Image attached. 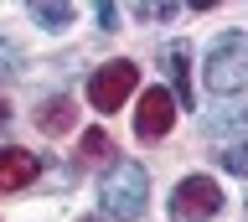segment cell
<instances>
[{"label":"cell","instance_id":"obj_10","mask_svg":"<svg viewBox=\"0 0 248 222\" xmlns=\"http://www.w3.org/2000/svg\"><path fill=\"white\" fill-rule=\"evenodd\" d=\"M108 150H114V145H108L104 129H88V134H83V155H88V160H104Z\"/></svg>","mask_w":248,"mask_h":222},{"label":"cell","instance_id":"obj_13","mask_svg":"<svg viewBox=\"0 0 248 222\" xmlns=\"http://www.w3.org/2000/svg\"><path fill=\"white\" fill-rule=\"evenodd\" d=\"M140 16H155V21H170V16H176V5H140Z\"/></svg>","mask_w":248,"mask_h":222},{"label":"cell","instance_id":"obj_6","mask_svg":"<svg viewBox=\"0 0 248 222\" xmlns=\"http://www.w3.org/2000/svg\"><path fill=\"white\" fill-rule=\"evenodd\" d=\"M36 171H42V160L31 155V150H0V196H5V191L31 186Z\"/></svg>","mask_w":248,"mask_h":222},{"label":"cell","instance_id":"obj_4","mask_svg":"<svg viewBox=\"0 0 248 222\" xmlns=\"http://www.w3.org/2000/svg\"><path fill=\"white\" fill-rule=\"evenodd\" d=\"M135 83H140V73H135V62H124V57H114V62H104L98 73H93V83H88V104L98 114H114L124 104V98L135 93Z\"/></svg>","mask_w":248,"mask_h":222},{"label":"cell","instance_id":"obj_11","mask_svg":"<svg viewBox=\"0 0 248 222\" xmlns=\"http://www.w3.org/2000/svg\"><path fill=\"white\" fill-rule=\"evenodd\" d=\"M222 165H228L232 176H248V145H232L228 155H222Z\"/></svg>","mask_w":248,"mask_h":222},{"label":"cell","instance_id":"obj_8","mask_svg":"<svg viewBox=\"0 0 248 222\" xmlns=\"http://www.w3.org/2000/svg\"><path fill=\"white\" fill-rule=\"evenodd\" d=\"M67 124H73V104H67V98H52V104L36 109V129H42V134H62Z\"/></svg>","mask_w":248,"mask_h":222},{"label":"cell","instance_id":"obj_16","mask_svg":"<svg viewBox=\"0 0 248 222\" xmlns=\"http://www.w3.org/2000/svg\"><path fill=\"white\" fill-rule=\"evenodd\" d=\"M83 222H98V217H83Z\"/></svg>","mask_w":248,"mask_h":222},{"label":"cell","instance_id":"obj_5","mask_svg":"<svg viewBox=\"0 0 248 222\" xmlns=\"http://www.w3.org/2000/svg\"><path fill=\"white\" fill-rule=\"evenodd\" d=\"M170 124H176V98H170V88H166V83L145 88V93H140V109H135L140 140H160Z\"/></svg>","mask_w":248,"mask_h":222},{"label":"cell","instance_id":"obj_7","mask_svg":"<svg viewBox=\"0 0 248 222\" xmlns=\"http://www.w3.org/2000/svg\"><path fill=\"white\" fill-rule=\"evenodd\" d=\"M160 67H166V78L176 83V104L181 109H191V57H186V47H166V57H160Z\"/></svg>","mask_w":248,"mask_h":222},{"label":"cell","instance_id":"obj_9","mask_svg":"<svg viewBox=\"0 0 248 222\" xmlns=\"http://www.w3.org/2000/svg\"><path fill=\"white\" fill-rule=\"evenodd\" d=\"M31 21H36V26H46V31H62V26H67V21H73V5H46V0H31Z\"/></svg>","mask_w":248,"mask_h":222},{"label":"cell","instance_id":"obj_2","mask_svg":"<svg viewBox=\"0 0 248 222\" xmlns=\"http://www.w3.org/2000/svg\"><path fill=\"white\" fill-rule=\"evenodd\" d=\"M207 88H212V93H243V88H248V36L243 31H222L212 42Z\"/></svg>","mask_w":248,"mask_h":222},{"label":"cell","instance_id":"obj_12","mask_svg":"<svg viewBox=\"0 0 248 222\" xmlns=\"http://www.w3.org/2000/svg\"><path fill=\"white\" fill-rule=\"evenodd\" d=\"M16 67H21L16 47H11V42H0V78H5V73H16Z\"/></svg>","mask_w":248,"mask_h":222},{"label":"cell","instance_id":"obj_14","mask_svg":"<svg viewBox=\"0 0 248 222\" xmlns=\"http://www.w3.org/2000/svg\"><path fill=\"white\" fill-rule=\"evenodd\" d=\"M98 26H104V31H114V26H119V16H114V5H98Z\"/></svg>","mask_w":248,"mask_h":222},{"label":"cell","instance_id":"obj_3","mask_svg":"<svg viewBox=\"0 0 248 222\" xmlns=\"http://www.w3.org/2000/svg\"><path fill=\"white\" fill-rule=\"evenodd\" d=\"M170 222H212L222 212V186L212 176H186L181 186L170 191Z\"/></svg>","mask_w":248,"mask_h":222},{"label":"cell","instance_id":"obj_15","mask_svg":"<svg viewBox=\"0 0 248 222\" xmlns=\"http://www.w3.org/2000/svg\"><path fill=\"white\" fill-rule=\"evenodd\" d=\"M5 124H11V98L0 93V129H5Z\"/></svg>","mask_w":248,"mask_h":222},{"label":"cell","instance_id":"obj_1","mask_svg":"<svg viewBox=\"0 0 248 222\" xmlns=\"http://www.w3.org/2000/svg\"><path fill=\"white\" fill-rule=\"evenodd\" d=\"M98 202H104V212L114 222H135L140 212H145V202H150V176H145V165H114V171L104 176Z\"/></svg>","mask_w":248,"mask_h":222}]
</instances>
